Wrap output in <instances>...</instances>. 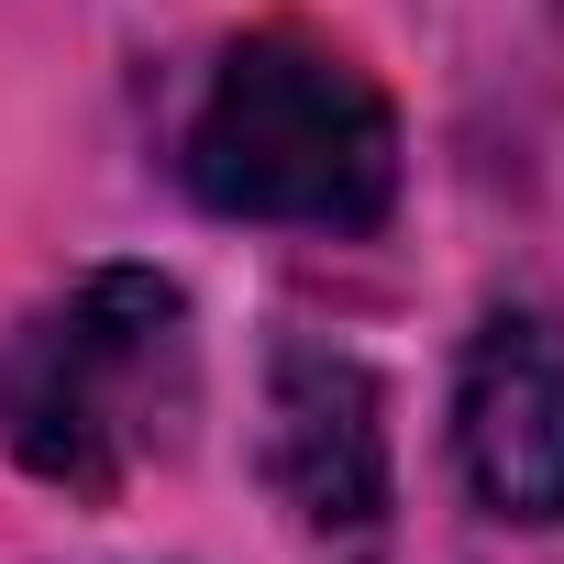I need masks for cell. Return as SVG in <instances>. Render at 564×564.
Wrapping results in <instances>:
<instances>
[{
	"mask_svg": "<svg viewBox=\"0 0 564 564\" xmlns=\"http://www.w3.org/2000/svg\"><path fill=\"white\" fill-rule=\"evenodd\" d=\"M177 177L221 221H276V232H377L399 210V111L388 89L311 23H265L221 45Z\"/></svg>",
	"mask_w": 564,
	"mask_h": 564,
	"instance_id": "1",
	"label": "cell"
},
{
	"mask_svg": "<svg viewBox=\"0 0 564 564\" xmlns=\"http://www.w3.org/2000/svg\"><path fill=\"white\" fill-rule=\"evenodd\" d=\"M199 410L188 289L155 265H100L56 311H34L0 355V443L67 498H122L155 454H177Z\"/></svg>",
	"mask_w": 564,
	"mask_h": 564,
	"instance_id": "2",
	"label": "cell"
},
{
	"mask_svg": "<svg viewBox=\"0 0 564 564\" xmlns=\"http://www.w3.org/2000/svg\"><path fill=\"white\" fill-rule=\"evenodd\" d=\"M265 487L300 520V542H322L333 564L388 553L399 476H388V399H377L366 355L311 344V333L265 355Z\"/></svg>",
	"mask_w": 564,
	"mask_h": 564,
	"instance_id": "3",
	"label": "cell"
},
{
	"mask_svg": "<svg viewBox=\"0 0 564 564\" xmlns=\"http://www.w3.org/2000/svg\"><path fill=\"white\" fill-rule=\"evenodd\" d=\"M454 465L487 520H564V322L487 311L454 377Z\"/></svg>",
	"mask_w": 564,
	"mask_h": 564,
	"instance_id": "4",
	"label": "cell"
}]
</instances>
